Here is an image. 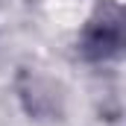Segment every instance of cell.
Instances as JSON below:
<instances>
[{"label":"cell","instance_id":"6da1fadb","mask_svg":"<svg viewBox=\"0 0 126 126\" xmlns=\"http://www.w3.org/2000/svg\"><path fill=\"white\" fill-rule=\"evenodd\" d=\"M82 53L88 59H109L120 53V9H103V18H94L82 32Z\"/></svg>","mask_w":126,"mask_h":126}]
</instances>
